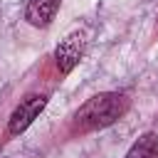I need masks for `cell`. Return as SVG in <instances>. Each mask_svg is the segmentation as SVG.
<instances>
[{
  "label": "cell",
  "instance_id": "obj_4",
  "mask_svg": "<svg viewBox=\"0 0 158 158\" xmlns=\"http://www.w3.org/2000/svg\"><path fill=\"white\" fill-rule=\"evenodd\" d=\"M59 10V0H30L25 7V20L35 27H47Z\"/></svg>",
  "mask_w": 158,
  "mask_h": 158
},
{
  "label": "cell",
  "instance_id": "obj_2",
  "mask_svg": "<svg viewBox=\"0 0 158 158\" xmlns=\"http://www.w3.org/2000/svg\"><path fill=\"white\" fill-rule=\"evenodd\" d=\"M44 106H47V96H44V94H30V96H25V99L15 106V111L10 114L7 131H10L12 136H20L25 128H30V123L42 114Z\"/></svg>",
  "mask_w": 158,
  "mask_h": 158
},
{
  "label": "cell",
  "instance_id": "obj_1",
  "mask_svg": "<svg viewBox=\"0 0 158 158\" xmlns=\"http://www.w3.org/2000/svg\"><path fill=\"white\" fill-rule=\"evenodd\" d=\"M128 101L123 94H116V91H104V94H96L91 99H86L77 116H74V123L79 131H99V128H106L111 123H116L123 111H126Z\"/></svg>",
  "mask_w": 158,
  "mask_h": 158
},
{
  "label": "cell",
  "instance_id": "obj_3",
  "mask_svg": "<svg viewBox=\"0 0 158 158\" xmlns=\"http://www.w3.org/2000/svg\"><path fill=\"white\" fill-rule=\"evenodd\" d=\"M81 54H84V35H81V32H72V35H67V37L57 44V49H54L57 69H59L62 74H69V72L79 64Z\"/></svg>",
  "mask_w": 158,
  "mask_h": 158
},
{
  "label": "cell",
  "instance_id": "obj_5",
  "mask_svg": "<svg viewBox=\"0 0 158 158\" xmlns=\"http://www.w3.org/2000/svg\"><path fill=\"white\" fill-rule=\"evenodd\" d=\"M123 158H158V136L156 133H143Z\"/></svg>",
  "mask_w": 158,
  "mask_h": 158
}]
</instances>
